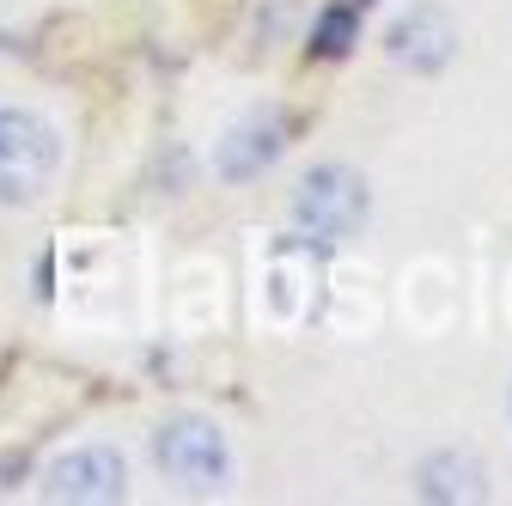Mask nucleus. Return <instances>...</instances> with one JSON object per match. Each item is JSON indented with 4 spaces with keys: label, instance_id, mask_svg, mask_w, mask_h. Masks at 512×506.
<instances>
[{
    "label": "nucleus",
    "instance_id": "1",
    "mask_svg": "<svg viewBox=\"0 0 512 506\" xmlns=\"http://www.w3.org/2000/svg\"><path fill=\"white\" fill-rule=\"evenodd\" d=\"M61 171V135L55 122L25 110V104H0V208H25Z\"/></svg>",
    "mask_w": 512,
    "mask_h": 506
},
{
    "label": "nucleus",
    "instance_id": "2",
    "mask_svg": "<svg viewBox=\"0 0 512 506\" xmlns=\"http://www.w3.org/2000/svg\"><path fill=\"white\" fill-rule=\"evenodd\" d=\"M372 214V196H366V177L348 171V165H317L305 183H299V196H293V226L311 238V244H342L366 226Z\"/></svg>",
    "mask_w": 512,
    "mask_h": 506
},
{
    "label": "nucleus",
    "instance_id": "3",
    "mask_svg": "<svg viewBox=\"0 0 512 506\" xmlns=\"http://www.w3.org/2000/svg\"><path fill=\"white\" fill-rule=\"evenodd\" d=\"M153 458L171 482H183L189 494H214L232 482V452H226V433L202 415H177L153 433Z\"/></svg>",
    "mask_w": 512,
    "mask_h": 506
},
{
    "label": "nucleus",
    "instance_id": "4",
    "mask_svg": "<svg viewBox=\"0 0 512 506\" xmlns=\"http://www.w3.org/2000/svg\"><path fill=\"white\" fill-rule=\"evenodd\" d=\"M384 55L409 74H439L458 55V25L445 7H409L391 31H384Z\"/></svg>",
    "mask_w": 512,
    "mask_h": 506
},
{
    "label": "nucleus",
    "instance_id": "5",
    "mask_svg": "<svg viewBox=\"0 0 512 506\" xmlns=\"http://www.w3.org/2000/svg\"><path fill=\"white\" fill-rule=\"evenodd\" d=\"M317 257H324V244H311L305 232L281 238L269 250V269H263V287H269V311L275 318H305L311 299H317V281H324V269H317Z\"/></svg>",
    "mask_w": 512,
    "mask_h": 506
},
{
    "label": "nucleus",
    "instance_id": "6",
    "mask_svg": "<svg viewBox=\"0 0 512 506\" xmlns=\"http://www.w3.org/2000/svg\"><path fill=\"white\" fill-rule=\"evenodd\" d=\"M43 494L49 500H86V506H104V500H122L128 494V470L110 446H80L68 458H55L49 476H43Z\"/></svg>",
    "mask_w": 512,
    "mask_h": 506
},
{
    "label": "nucleus",
    "instance_id": "7",
    "mask_svg": "<svg viewBox=\"0 0 512 506\" xmlns=\"http://www.w3.org/2000/svg\"><path fill=\"white\" fill-rule=\"evenodd\" d=\"M287 116L281 110H256V116H244L238 129L220 141V153H214V165H220V177L226 183H250V177H263L281 153H287Z\"/></svg>",
    "mask_w": 512,
    "mask_h": 506
},
{
    "label": "nucleus",
    "instance_id": "8",
    "mask_svg": "<svg viewBox=\"0 0 512 506\" xmlns=\"http://www.w3.org/2000/svg\"><path fill=\"white\" fill-rule=\"evenodd\" d=\"M421 494L439 500V506H452V500H482L488 494V476L470 452H433L421 464Z\"/></svg>",
    "mask_w": 512,
    "mask_h": 506
},
{
    "label": "nucleus",
    "instance_id": "9",
    "mask_svg": "<svg viewBox=\"0 0 512 506\" xmlns=\"http://www.w3.org/2000/svg\"><path fill=\"white\" fill-rule=\"evenodd\" d=\"M354 43H360V7H354V0H336V7L317 13L305 55H311V61H342Z\"/></svg>",
    "mask_w": 512,
    "mask_h": 506
},
{
    "label": "nucleus",
    "instance_id": "10",
    "mask_svg": "<svg viewBox=\"0 0 512 506\" xmlns=\"http://www.w3.org/2000/svg\"><path fill=\"white\" fill-rule=\"evenodd\" d=\"M354 7H372V0H354Z\"/></svg>",
    "mask_w": 512,
    "mask_h": 506
}]
</instances>
